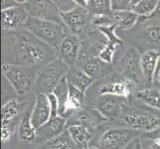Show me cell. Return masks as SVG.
Returning a JSON list of instances; mask_svg holds the SVG:
<instances>
[{
	"mask_svg": "<svg viewBox=\"0 0 160 149\" xmlns=\"http://www.w3.org/2000/svg\"><path fill=\"white\" fill-rule=\"evenodd\" d=\"M14 51L16 64L36 69L41 66L44 67L57 59L56 53L51 46L24 28L15 34Z\"/></svg>",
	"mask_w": 160,
	"mask_h": 149,
	"instance_id": "cell-1",
	"label": "cell"
},
{
	"mask_svg": "<svg viewBox=\"0 0 160 149\" xmlns=\"http://www.w3.org/2000/svg\"><path fill=\"white\" fill-rule=\"evenodd\" d=\"M24 29L32 33L40 40L48 44L55 50H59L61 43L64 38L70 33L63 23H58L55 21L40 19L30 16L27 18Z\"/></svg>",
	"mask_w": 160,
	"mask_h": 149,
	"instance_id": "cell-2",
	"label": "cell"
},
{
	"mask_svg": "<svg viewBox=\"0 0 160 149\" xmlns=\"http://www.w3.org/2000/svg\"><path fill=\"white\" fill-rule=\"evenodd\" d=\"M36 68L19 64L2 65V74L7 79L16 95L26 96L36 84Z\"/></svg>",
	"mask_w": 160,
	"mask_h": 149,
	"instance_id": "cell-3",
	"label": "cell"
},
{
	"mask_svg": "<svg viewBox=\"0 0 160 149\" xmlns=\"http://www.w3.org/2000/svg\"><path fill=\"white\" fill-rule=\"evenodd\" d=\"M67 130L74 144L84 149L95 137L97 127L91 119V115L81 108L76 110L67 121Z\"/></svg>",
	"mask_w": 160,
	"mask_h": 149,
	"instance_id": "cell-4",
	"label": "cell"
},
{
	"mask_svg": "<svg viewBox=\"0 0 160 149\" xmlns=\"http://www.w3.org/2000/svg\"><path fill=\"white\" fill-rule=\"evenodd\" d=\"M69 69L70 66L60 58L42 67L36 77L35 85L38 87V92L47 95L53 92L59 82L66 77Z\"/></svg>",
	"mask_w": 160,
	"mask_h": 149,
	"instance_id": "cell-5",
	"label": "cell"
},
{
	"mask_svg": "<svg viewBox=\"0 0 160 149\" xmlns=\"http://www.w3.org/2000/svg\"><path fill=\"white\" fill-rule=\"evenodd\" d=\"M128 97L114 95H100L95 102V108L102 117L109 121L120 119L128 109Z\"/></svg>",
	"mask_w": 160,
	"mask_h": 149,
	"instance_id": "cell-6",
	"label": "cell"
},
{
	"mask_svg": "<svg viewBox=\"0 0 160 149\" xmlns=\"http://www.w3.org/2000/svg\"><path fill=\"white\" fill-rule=\"evenodd\" d=\"M61 18L70 34L82 38L91 26L92 15L86 7L77 5L70 10L61 11Z\"/></svg>",
	"mask_w": 160,
	"mask_h": 149,
	"instance_id": "cell-7",
	"label": "cell"
},
{
	"mask_svg": "<svg viewBox=\"0 0 160 149\" xmlns=\"http://www.w3.org/2000/svg\"><path fill=\"white\" fill-rule=\"evenodd\" d=\"M118 73L121 78L128 82L135 84L145 82L140 65V55L134 47H130L123 52L118 62Z\"/></svg>",
	"mask_w": 160,
	"mask_h": 149,
	"instance_id": "cell-8",
	"label": "cell"
},
{
	"mask_svg": "<svg viewBox=\"0 0 160 149\" xmlns=\"http://www.w3.org/2000/svg\"><path fill=\"white\" fill-rule=\"evenodd\" d=\"M138 130L129 127H114L108 129L100 139L101 149H124L136 139Z\"/></svg>",
	"mask_w": 160,
	"mask_h": 149,
	"instance_id": "cell-9",
	"label": "cell"
},
{
	"mask_svg": "<svg viewBox=\"0 0 160 149\" xmlns=\"http://www.w3.org/2000/svg\"><path fill=\"white\" fill-rule=\"evenodd\" d=\"M126 127L138 131L151 132L160 126V117L151 112H140L136 110H125L119 119Z\"/></svg>",
	"mask_w": 160,
	"mask_h": 149,
	"instance_id": "cell-10",
	"label": "cell"
},
{
	"mask_svg": "<svg viewBox=\"0 0 160 149\" xmlns=\"http://www.w3.org/2000/svg\"><path fill=\"white\" fill-rule=\"evenodd\" d=\"M24 7L30 16L63 23L59 5L54 0H29Z\"/></svg>",
	"mask_w": 160,
	"mask_h": 149,
	"instance_id": "cell-11",
	"label": "cell"
},
{
	"mask_svg": "<svg viewBox=\"0 0 160 149\" xmlns=\"http://www.w3.org/2000/svg\"><path fill=\"white\" fill-rule=\"evenodd\" d=\"M59 56L70 67L79 63L82 54V43L81 38L73 34H68L59 47Z\"/></svg>",
	"mask_w": 160,
	"mask_h": 149,
	"instance_id": "cell-12",
	"label": "cell"
},
{
	"mask_svg": "<svg viewBox=\"0 0 160 149\" xmlns=\"http://www.w3.org/2000/svg\"><path fill=\"white\" fill-rule=\"evenodd\" d=\"M24 104L21 103L16 98L10 99L6 103H4L1 110V132H2V140L6 141L11 134L13 133L15 127L16 118L19 112L23 109Z\"/></svg>",
	"mask_w": 160,
	"mask_h": 149,
	"instance_id": "cell-13",
	"label": "cell"
},
{
	"mask_svg": "<svg viewBox=\"0 0 160 149\" xmlns=\"http://www.w3.org/2000/svg\"><path fill=\"white\" fill-rule=\"evenodd\" d=\"M79 66L95 81L103 78L113 72L112 64L104 62L96 56H84L82 54Z\"/></svg>",
	"mask_w": 160,
	"mask_h": 149,
	"instance_id": "cell-14",
	"label": "cell"
},
{
	"mask_svg": "<svg viewBox=\"0 0 160 149\" xmlns=\"http://www.w3.org/2000/svg\"><path fill=\"white\" fill-rule=\"evenodd\" d=\"M51 103L48 95L38 92L35 97L34 106H33V108L31 110L32 124L37 129H39L43 125H45L49 119L51 118Z\"/></svg>",
	"mask_w": 160,
	"mask_h": 149,
	"instance_id": "cell-15",
	"label": "cell"
},
{
	"mask_svg": "<svg viewBox=\"0 0 160 149\" xmlns=\"http://www.w3.org/2000/svg\"><path fill=\"white\" fill-rule=\"evenodd\" d=\"M29 17L24 6H16L10 9L1 10V27L4 31H14L23 28L24 24Z\"/></svg>",
	"mask_w": 160,
	"mask_h": 149,
	"instance_id": "cell-16",
	"label": "cell"
},
{
	"mask_svg": "<svg viewBox=\"0 0 160 149\" xmlns=\"http://www.w3.org/2000/svg\"><path fill=\"white\" fill-rule=\"evenodd\" d=\"M159 57V52L154 49H148L140 55V65L143 78L147 84H151L154 82V76H155Z\"/></svg>",
	"mask_w": 160,
	"mask_h": 149,
	"instance_id": "cell-17",
	"label": "cell"
},
{
	"mask_svg": "<svg viewBox=\"0 0 160 149\" xmlns=\"http://www.w3.org/2000/svg\"><path fill=\"white\" fill-rule=\"evenodd\" d=\"M69 85L75 87L82 92H86L87 90L92 86L95 80L90 77L80 66H73L70 67L67 75H66Z\"/></svg>",
	"mask_w": 160,
	"mask_h": 149,
	"instance_id": "cell-18",
	"label": "cell"
},
{
	"mask_svg": "<svg viewBox=\"0 0 160 149\" xmlns=\"http://www.w3.org/2000/svg\"><path fill=\"white\" fill-rule=\"evenodd\" d=\"M140 16L130 9L125 10H113L112 13V19L117 28L130 29L139 20Z\"/></svg>",
	"mask_w": 160,
	"mask_h": 149,
	"instance_id": "cell-19",
	"label": "cell"
},
{
	"mask_svg": "<svg viewBox=\"0 0 160 149\" xmlns=\"http://www.w3.org/2000/svg\"><path fill=\"white\" fill-rule=\"evenodd\" d=\"M38 136V129L32 124L31 112H27L21 117L18 126L19 139L26 143H32Z\"/></svg>",
	"mask_w": 160,
	"mask_h": 149,
	"instance_id": "cell-20",
	"label": "cell"
},
{
	"mask_svg": "<svg viewBox=\"0 0 160 149\" xmlns=\"http://www.w3.org/2000/svg\"><path fill=\"white\" fill-rule=\"evenodd\" d=\"M98 93L100 95H114V96L128 97L131 93V89L128 81L114 80L103 84L101 87L100 92Z\"/></svg>",
	"mask_w": 160,
	"mask_h": 149,
	"instance_id": "cell-21",
	"label": "cell"
},
{
	"mask_svg": "<svg viewBox=\"0 0 160 149\" xmlns=\"http://www.w3.org/2000/svg\"><path fill=\"white\" fill-rule=\"evenodd\" d=\"M90 50L93 56L98 57L107 63L112 64L115 53V45L110 43L108 39L96 41L93 44H92Z\"/></svg>",
	"mask_w": 160,
	"mask_h": 149,
	"instance_id": "cell-22",
	"label": "cell"
},
{
	"mask_svg": "<svg viewBox=\"0 0 160 149\" xmlns=\"http://www.w3.org/2000/svg\"><path fill=\"white\" fill-rule=\"evenodd\" d=\"M135 97L146 106L160 110V90L158 87H142L136 91Z\"/></svg>",
	"mask_w": 160,
	"mask_h": 149,
	"instance_id": "cell-23",
	"label": "cell"
},
{
	"mask_svg": "<svg viewBox=\"0 0 160 149\" xmlns=\"http://www.w3.org/2000/svg\"><path fill=\"white\" fill-rule=\"evenodd\" d=\"M66 128H67V119L59 114L57 117H51L45 125H43L38 130H43L46 135H50V138H53L64 132Z\"/></svg>",
	"mask_w": 160,
	"mask_h": 149,
	"instance_id": "cell-24",
	"label": "cell"
},
{
	"mask_svg": "<svg viewBox=\"0 0 160 149\" xmlns=\"http://www.w3.org/2000/svg\"><path fill=\"white\" fill-rule=\"evenodd\" d=\"M73 144L74 142L66 128V130L61 134L48 139V141L43 144L41 149H72Z\"/></svg>",
	"mask_w": 160,
	"mask_h": 149,
	"instance_id": "cell-25",
	"label": "cell"
},
{
	"mask_svg": "<svg viewBox=\"0 0 160 149\" xmlns=\"http://www.w3.org/2000/svg\"><path fill=\"white\" fill-rule=\"evenodd\" d=\"M87 9L92 16H110L113 11L112 0H88Z\"/></svg>",
	"mask_w": 160,
	"mask_h": 149,
	"instance_id": "cell-26",
	"label": "cell"
},
{
	"mask_svg": "<svg viewBox=\"0 0 160 149\" xmlns=\"http://www.w3.org/2000/svg\"><path fill=\"white\" fill-rule=\"evenodd\" d=\"M53 93L57 97L59 102V114L66 117V109H67V102L69 97V84L67 79L65 78L59 82V85L54 90Z\"/></svg>",
	"mask_w": 160,
	"mask_h": 149,
	"instance_id": "cell-27",
	"label": "cell"
},
{
	"mask_svg": "<svg viewBox=\"0 0 160 149\" xmlns=\"http://www.w3.org/2000/svg\"><path fill=\"white\" fill-rule=\"evenodd\" d=\"M84 98H85V92H82L80 90L76 89L75 87L69 85V97H68L66 114L68 112H73L78 109H81L82 107V102H84Z\"/></svg>",
	"mask_w": 160,
	"mask_h": 149,
	"instance_id": "cell-28",
	"label": "cell"
},
{
	"mask_svg": "<svg viewBox=\"0 0 160 149\" xmlns=\"http://www.w3.org/2000/svg\"><path fill=\"white\" fill-rule=\"evenodd\" d=\"M157 3L158 0H142V1L130 6L129 9L134 11L140 17L146 18L147 16H149L154 11Z\"/></svg>",
	"mask_w": 160,
	"mask_h": 149,
	"instance_id": "cell-29",
	"label": "cell"
},
{
	"mask_svg": "<svg viewBox=\"0 0 160 149\" xmlns=\"http://www.w3.org/2000/svg\"><path fill=\"white\" fill-rule=\"evenodd\" d=\"M115 28H117V26L114 24H110V25H107V26H101L98 27V30L100 31L102 35L106 36L107 39L110 42L114 44L115 46L118 45H122V41H121L119 38L115 35Z\"/></svg>",
	"mask_w": 160,
	"mask_h": 149,
	"instance_id": "cell-30",
	"label": "cell"
},
{
	"mask_svg": "<svg viewBox=\"0 0 160 149\" xmlns=\"http://www.w3.org/2000/svg\"><path fill=\"white\" fill-rule=\"evenodd\" d=\"M144 36L148 41L160 44V25H150L145 27Z\"/></svg>",
	"mask_w": 160,
	"mask_h": 149,
	"instance_id": "cell-31",
	"label": "cell"
},
{
	"mask_svg": "<svg viewBox=\"0 0 160 149\" xmlns=\"http://www.w3.org/2000/svg\"><path fill=\"white\" fill-rule=\"evenodd\" d=\"M133 0H112V10H125L129 9Z\"/></svg>",
	"mask_w": 160,
	"mask_h": 149,
	"instance_id": "cell-32",
	"label": "cell"
},
{
	"mask_svg": "<svg viewBox=\"0 0 160 149\" xmlns=\"http://www.w3.org/2000/svg\"><path fill=\"white\" fill-rule=\"evenodd\" d=\"M20 4H18L15 0H1V10H6L10 9L16 6H19Z\"/></svg>",
	"mask_w": 160,
	"mask_h": 149,
	"instance_id": "cell-33",
	"label": "cell"
},
{
	"mask_svg": "<svg viewBox=\"0 0 160 149\" xmlns=\"http://www.w3.org/2000/svg\"><path fill=\"white\" fill-rule=\"evenodd\" d=\"M145 138L160 142V126L155 130H153L151 132H147V134L145 135Z\"/></svg>",
	"mask_w": 160,
	"mask_h": 149,
	"instance_id": "cell-34",
	"label": "cell"
},
{
	"mask_svg": "<svg viewBox=\"0 0 160 149\" xmlns=\"http://www.w3.org/2000/svg\"><path fill=\"white\" fill-rule=\"evenodd\" d=\"M146 18H150V19L157 18V19H160V0H158V3H157L156 7H155V9H154L153 12L149 16H147Z\"/></svg>",
	"mask_w": 160,
	"mask_h": 149,
	"instance_id": "cell-35",
	"label": "cell"
},
{
	"mask_svg": "<svg viewBox=\"0 0 160 149\" xmlns=\"http://www.w3.org/2000/svg\"><path fill=\"white\" fill-rule=\"evenodd\" d=\"M148 140H149V143H148L146 147L143 149H160V142L154 141L152 139H148Z\"/></svg>",
	"mask_w": 160,
	"mask_h": 149,
	"instance_id": "cell-36",
	"label": "cell"
},
{
	"mask_svg": "<svg viewBox=\"0 0 160 149\" xmlns=\"http://www.w3.org/2000/svg\"><path fill=\"white\" fill-rule=\"evenodd\" d=\"M73 2H75L77 5L82 7H86L87 8V5H88V0H72Z\"/></svg>",
	"mask_w": 160,
	"mask_h": 149,
	"instance_id": "cell-37",
	"label": "cell"
},
{
	"mask_svg": "<svg viewBox=\"0 0 160 149\" xmlns=\"http://www.w3.org/2000/svg\"><path fill=\"white\" fill-rule=\"evenodd\" d=\"M134 149H143V146H142V144H141L140 141L138 139H136V141H135V147H134Z\"/></svg>",
	"mask_w": 160,
	"mask_h": 149,
	"instance_id": "cell-38",
	"label": "cell"
},
{
	"mask_svg": "<svg viewBox=\"0 0 160 149\" xmlns=\"http://www.w3.org/2000/svg\"><path fill=\"white\" fill-rule=\"evenodd\" d=\"M154 82H160V70L155 74V76H154Z\"/></svg>",
	"mask_w": 160,
	"mask_h": 149,
	"instance_id": "cell-39",
	"label": "cell"
},
{
	"mask_svg": "<svg viewBox=\"0 0 160 149\" xmlns=\"http://www.w3.org/2000/svg\"><path fill=\"white\" fill-rule=\"evenodd\" d=\"M16 2H17L18 4H20V5H22V4H25V3H27L29 1V0H15Z\"/></svg>",
	"mask_w": 160,
	"mask_h": 149,
	"instance_id": "cell-40",
	"label": "cell"
},
{
	"mask_svg": "<svg viewBox=\"0 0 160 149\" xmlns=\"http://www.w3.org/2000/svg\"><path fill=\"white\" fill-rule=\"evenodd\" d=\"M84 149H101L100 147H97V146H88Z\"/></svg>",
	"mask_w": 160,
	"mask_h": 149,
	"instance_id": "cell-41",
	"label": "cell"
},
{
	"mask_svg": "<svg viewBox=\"0 0 160 149\" xmlns=\"http://www.w3.org/2000/svg\"><path fill=\"white\" fill-rule=\"evenodd\" d=\"M160 70V57H159V60H158V63H157V68H156V72H155V74L157 73V72Z\"/></svg>",
	"mask_w": 160,
	"mask_h": 149,
	"instance_id": "cell-42",
	"label": "cell"
},
{
	"mask_svg": "<svg viewBox=\"0 0 160 149\" xmlns=\"http://www.w3.org/2000/svg\"><path fill=\"white\" fill-rule=\"evenodd\" d=\"M140 1H142V0H133L130 6H132V5H134V4H136V3H138V2H140ZM129 8H130V7H129Z\"/></svg>",
	"mask_w": 160,
	"mask_h": 149,
	"instance_id": "cell-43",
	"label": "cell"
},
{
	"mask_svg": "<svg viewBox=\"0 0 160 149\" xmlns=\"http://www.w3.org/2000/svg\"><path fill=\"white\" fill-rule=\"evenodd\" d=\"M157 85H158V89L160 90V82H157Z\"/></svg>",
	"mask_w": 160,
	"mask_h": 149,
	"instance_id": "cell-44",
	"label": "cell"
},
{
	"mask_svg": "<svg viewBox=\"0 0 160 149\" xmlns=\"http://www.w3.org/2000/svg\"><path fill=\"white\" fill-rule=\"evenodd\" d=\"M54 1H56V2H57V0H54Z\"/></svg>",
	"mask_w": 160,
	"mask_h": 149,
	"instance_id": "cell-45",
	"label": "cell"
}]
</instances>
